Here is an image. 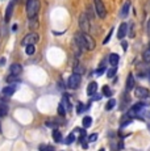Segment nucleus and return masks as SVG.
Returning a JSON list of instances; mask_svg holds the SVG:
<instances>
[{"label":"nucleus","instance_id":"1","mask_svg":"<svg viewBox=\"0 0 150 151\" xmlns=\"http://www.w3.org/2000/svg\"><path fill=\"white\" fill-rule=\"evenodd\" d=\"M40 0H28L27 1V13H28V17L29 19H33V17L37 16L40 11Z\"/></svg>","mask_w":150,"mask_h":151},{"label":"nucleus","instance_id":"2","mask_svg":"<svg viewBox=\"0 0 150 151\" xmlns=\"http://www.w3.org/2000/svg\"><path fill=\"white\" fill-rule=\"evenodd\" d=\"M94 7H95V12L100 17V19H105L107 16V9L105 5L102 0H94Z\"/></svg>","mask_w":150,"mask_h":151},{"label":"nucleus","instance_id":"3","mask_svg":"<svg viewBox=\"0 0 150 151\" xmlns=\"http://www.w3.org/2000/svg\"><path fill=\"white\" fill-rule=\"evenodd\" d=\"M80 82H82V75L76 74V72H73V75L69 78L67 86H69V88H71V89H76L78 87H79Z\"/></svg>","mask_w":150,"mask_h":151},{"label":"nucleus","instance_id":"4","mask_svg":"<svg viewBox=\"0 0 150 151\" xmlns=\"http://www.w3.org/2000/svg\"><path fill=\"white\" fill-rule=\"evenodd\" d=\"M79 28L82 32H86V33H88L90 32V19H88L87 13H82L79 16Z\"/></svg>","mask_w":150,"mask_h":151},{"label":"nucleus","instance_id":"5","mask_svg":"<svg viewBox=\"0 0 150 151\" xmlns=\"http://www.w3.org/2000/svg\"><path fill=\"white\" fill-rule=\"evenodd\" d=\"M83 40H84V47L86 50L91 51L94 50L95 47H96V42H95V40L92 38L88 33H86V32H83Z\"/></svg>","mask_w":150,"mask_h":151},{"label":"nucleus","instance_id":"6","mask_svg":"<svg viewBox=\"0 0 150 151\" xmlns=\"http://www.w3.org/2000/svg\"><path fill=\"white\" fill-rule=\"evenodd\" d=\"M40 41V36L37 33H29V34H27V36L24 37V40L21 41V43L24 46H27V45H34V43H37Z\"/></svg>","mask_w":150,"mask_h":151},{"label":"nucleus","instance_id":"7","mask_svg":"<svg viewBox=\"0 0 150 151\" xmlns=\"http://www.w3.org/2000/svg\"><path fill=\"white\" fill-rule=\"evenodd\" d=\"M134 95H136V97H138V99H148L150 92L146 88H144V87H138V88L134 89Z\"/></svg>","mask_w":150,"mask_h":151},{"label":"nucleus","instance_id":"8","mask_svg":"<svg viewBox=\"0 0 150 151\" xmlns=\"http://www.w3.org/2000/svg\"><path fill=\"white\" fill-rule=\"evenodd\" d=\"M9 72L11 75H15V76H20L22 72V66L20 63H12L9 67Z\"/></svg>","mask_w":150,"mask_h":151},{"label":"nucleus","instance_id":"9","mask_svg":"<svg viewBox=\"0 0 150 151\" xmlns=\"http://www.w3.org/2000/svg\"><path fill=\"white\" fill-rule=\"evenodd\" d=\"M126 33H128V24L126 22H121L119 27V30H117V38L123 40L126 36Z\"/></svg>","mask_w":150,"mask_h":151},{"label":"nucleus","instance_id":"10","mask_svg":"<svg viewBox=\"0 0 150 151\" xmlns=\"http://www.w3.org/2000/svg\"><path fill=\"white\" fill-rule=\"evenodd\" d=\"M131 0H126L125 3L123 4V7H121V11H120V17H123V19H125L126 16L129 14V11H131Z\"/></svg>","mask_w":150,"mask_h":151},{"label":"nucleus","instance_id":"11","mask_svg":"<svg viewBox=\"0 0 150 151\" xmlns=\"http://www.w3.org/2000/svg\"><path fill=\"white\" fill-rule=\"evenodd\" d=\"M13 9H15V3H13V1H11L9 4H8L7 9H5V16H4V20H5V22H9V20L12 19Z\"/></svg>","mask_w":150,"mask_h":151},{"label":"nucleus","instance_id":"12","mask_svg":"<svg viewBox=\"0 0 150 151\" xmlns=\"http://www.w3.org/2000/svg\"><path fill=\"white\" fill-rule=\"evenodd\" d=\"M15 92H16V86L11 84V86L5 87V88L3 89V97H11Z\"/></svg>","mask_w":150,"mask_h":151},{"label":"nucleus","instance_id":"13","mask_svg":"<svg viewBox=\"0 0 150 151\" xmlns=\"http://www.w3.org/2000/svg\"><path fill=\"white\" fill-rule=\"evenodd\" d=\"M125 88H126V91H131V89L134 88V76H133V74H132V72L128 75V78H126Z\"/></svg>","mask_w":150,"mask_h":151},{"label":"nucleus","instance_id":"14","mask_svg":"<svg viewBox=\"0 0 150 151\" xmlns=\"http://www.w3.org/2000/svg\"><path fill=\"white\" fill-rule=\"evenodd\" d=\"M97 91V83L96 82H91L90 84H88L87 87V95L88 96H94L95 93H96Z\"/></svg>","mask_w":150,"mask_h":151},{"label":"nucleus","instance_id":"15","mask_svg":"<svg viewBox=\"0 0 150 151\" xmlns=\"http://www.w3.org/2000/svg\"><path fill=\"white\" fill-rule=\"evenodd\" d=\"M119 60H120L119 54H116V53L109 54V63H111V66H115V67H117V65H119Z\"/></svg>","mask_w":150,"mask_h":151},{"label":"nucleus","instance_id":"16","mask_svg":"<svg viewBox=\"0 0 150 151\" xmlns=\"http://www.w3.org/2000/svg\"><path fill=\"white\" fill-rule=\"evenodd\" d=\"M53 138H54V141L56 142H62V133L59 132V130H57V129H54L53 130Z\"/></svg>","mask_w":150,"mask_h":151},{"label":"nucleus","instance_id":"17","mask_svg":"<svg viewBox=\"0 0 150 151\" xmlns=\"http://www.w3.org/2000/svg\"><path fill=\"white\" fill-rule=\"evenodd\" d=\"M115 105H116V100L115 99H109L108 103L105 104V110H112L115 108Z\"/></svg>","mask_w":150,"mask_h":151},{"label":"nucleus","instance_id":"18","mask_svg":"<svg viewBox=\"0 0 150 151\" xmlns=\"http://www.w3.org/2000/svg\"><path fill=\"white\" fill-rule=\"evenodd\" d=\"M25 53L27 55H33L36 53V47H34V45H27L25 46Z\"/></svg>","mask_w":150,"mask_h":151},{"label":"nucleus","instance_id":"19","mask_svg":"<svg viewBox=\"0 0 150 151\" xmlns=\"http://www.w3.org/2000/svg\"><path fill=\"white\" fill-rule=\"evenodd\" d=\"M82 124H83V127H90L92 125V118L90 116H87V117H84L82 120Z\"/></svg>","mask_w":150,"mask_h":151},{"label":"nucleus","instance_id":"20","mask_svg":"<svg viewBox=\"0 0 150 151\" xmlns=\"http://www.w3.org/2000/svg\"><path fill=\"white\" fill-rule=\"evenodd\" d=\"M8 114V106L5 104H0V117H4Z\"/></svg>","mask_w":150,"mask_h":151},{"label":"nucleus","instance_id":"21","mask_svg":"<svg viewBox=\"0 0 150 151\" xmlns=\"http://www.w3.org/2000/svg\"><path fill=\"white\" fill-rule=\"evenodd\" d=\"M142 59H144V62H145V63H150V47L148 49V50L144 51Z\"/></svg>","mask_w":150,"mask_h":151},{"label":"nucleus","instance_id":"22","mask_svg":"<svg viewBox=\"0 0 150 151\" xmlns=\"http://www.w3.org/2000/svg\"><path fill=\"white\" fill-rule=\"evenodd\" d=\"M103 95L107 96V97H111L112 96V89L109 88L108 86H104V87H103Z\"/></svg>","mask_w":150,"mask_h":151},{"label":"nucleus","instance_id":"23","mask_svg":"<svg viewBox=\"0 0 150 151\" xmlns=\"http://www.w3.org/2000/svg\"><path fill=\"white\" fill-rule=\"evenodd\" d=\"M145 106V104L144 103H137V104H134L133 106H132V112H138V110H141Z\"/></svg>","mask_w":150,"mask_h":151},{"label":"nucleus","instance_id":"24","mask_svg":"<svg viewBox=\"0 0 150 151\" xmlns=\"http://www.w3.org/2000/svg\"><path fill=\"white\" fill-rule=\"evenodd\" d=\"M116 71H117V67L112 66V68H109L108 71H107V76H108V78H113L115 74H116Z\"/></svg>","mask_w":150,"mask_h":151},{"label":"nucleus","instance_id":"25","mask_svg":"<svg viewBox=\"0 0 150 151\" xmlns=\"http://www.w3.org/2000/svg\"><path fill=\"white\" fill-rule=\"evenodd\" d=\"M58 114L62 116V117L66 114V106L63 105V103H61L59 105H58Z\"/></svg>","mask_w":150,"mask_h":151},{"label":"nucleus","instance_id":"26","mask_svg":"<svg viewBox=\"0 0 150 151\" xmlns=\"http://www.w3.org/2000/svg\"><path fill=\"white\" fill-rule=\"evenodd\" d=\"M30 21H29V28L30 29H36L37 28V25H38V21H37V19L36 17H33V19H29Z\"/></svg>","mask_w":150,"mask_h":151},{"label":"nucleus","instance_id":"27","mask_svg":"<svg viewBox=\"0 0 150 151\" xmlns=\"http://www.w3.org/2000/svg\"><path fill=\"white\" fill-rule=\"evenodd\" d=\"M74 141H75V135L73 134V133H71V134H69L67 138L65 139V143H66V145H71Z\"/></svg>","mask_w":150,"mask_h":151},{"label":"nucleus","instance_id":"28","mask_svg":"<svg viewBox=\"0 0 150 151\" xmlns=\"http://www.w3.org/2000/svg\"><path fill=\"white\" fill-rule=\"evenodd\" d=\"M112 34H113V28L109 29V32H108V34H107V37H105L104 40H103V43H104V45H105V43H108V42H109V40H111Z\"/></svg>","mask_w":150,"mask_h":151},{"label":"nucleus","instance_id":"29","mask_svg":"<svg viewBox=\"0 0 150 151\" xmlns=\"http://www.w3.org/2000/svg\"><path fill=\"white\" fill-rule=\"evenodd\" d=\"M62 103H63V105H65L66 108H67V110H70V109H71L70 101H69V96H65V97H63V101H62Z\"/></svg>","mask_w":150,"mask_h":151},{"label":"nucleus","instance_id":"30","mask_svg":"<svg viewBox=\"0 0 150 151\" xmlns=\"http://www.w3.org/2000/svg\"><path fill=\"white\" fill-rule=\"evenodd\" d=\"M74 72H76V74H80V75H82L83 72H84V68H83L80 65H76V66L74 67Z\"/></svg>","mask_w":150,"mask_h":151},{"label":"nucleus","instance_id":"31","mask_svg":"<svg viewBox=\"0 0 150 151\" xmlns=\"http://www.w3.org/2000/svg\"><path fill=\"white\" fill-rule=\"evenodd\" d=\"M83 110H86V109H84V104L79 103V104H78V106H76V113H78V114H80Z\"/></svg>","mask_w":150,"mask_h":151},{"label":"nucleus","instance_id":"32","mask_svg":"<svg viewBox=\"0 0 150 151\" xmlns=\"http://www.w3.org/2000/svg\"><path fill=\"white\" fill-rule=\"evenodd\" d=\"M97 139V134L96 133H94V134H91L90 137H88V142H95Z\"/></svg>","mask_w":150,"mask_h":151},{"label":"nucleus","instance_id":"33","mask_svg":"<svg viewBox=\"0 0 150 151\" xmlns=\"http://www.w3.org/2000/svg\"><path fill=\"white\" fill-rule=\"evenodd\" d=\"M104 71H105V67H103V66H102L100 68H97V70H96V75H99V76H100V75L104 74Z\"/></svg>","mask_w":150,"mask_h":151},{"label":"nucleus","instance_id":"34","mask_svg":"<svg viewBox=\"0 0 150 151\" xmlns=\"http://www.w3.org/2000/svg\"><path fill=\"white\" fill-rule=\"evenodd\" d=\"M40 150H51V151H53L54 147L53 146H45V145H41V146H40Z\"/></svg>","mask_w":150,"mask_h":151},{"label":"nucleus","instance_id":"35","mask_svg":"<svg viewBox=\"0 0 150 151\" xmlns=\"http://www.w3.org/2000/svg\"><path fill=\"white\" fill-rule=\"evenodd\" d=\"M121 46H123V50H124V51L128 50V42H126V41H123V43H121Z\"/></svg>","mask_w":150,"mask_h":151},{"label":"nucleus","instance_id":"36","mask_svg":"<svg viewBox=\"0 0 150 151\" xmlns=\"http://www.w3.org/2000/svg\"><path fill=\"white\" fill-rule=\"evenodd\" d=\"M46 126H50V127H57V124L56 122H53V121H48V122H46Z\"/></svg>","mask_w":150,"mask_h":151},{"label":"nucleus","instance_id":"37","mask_svg":"<svg viewBox=\"0 0 150 151\" xmlns=\"http://www.w3.org/2000/svg\"><path fill=\"white\" fill-rule=\"evenodd\" d=\"M146 32H148V34L150 36V19L148 20V22H146Z\"/></svg>","mask_w":150,"mask_h":151},{"label":"nucleus","instance_id":"38","mask_svg":"<svg viewBox=\"0 0 150 151\" xmlns=\"http://www.w3.org/2000/svg\"><path fill=\"white\" fill-rule=\"evenodd\" d=\"M5 65V58H1L0 59V66H4Z\"/></svg>","mask_w":150,"mask_h":151},{"label":"nucleus","instance_id":"39","mask_svg":"<svg viewBox=\"0 0 150 151\" xmlns=\"http://www.w3.org/2000/svg\"><path fill=\"white\" fill-rule=\"evenodd\" d=\"M100 97H102V96H100V95H94V100H100Z\"/></svg>","mask_w":150,"mask_h":151},{"label":"nucleus","instance_id":"40","mask_svg":"<svg viewBox=\"0 0 150 151\" xmlns=\"http://www.w3.org/2000/svg\"><path fill=\"white\" fill-rule=\"evenodd\" d=\"M148 78H149V82H150V71H149V74H148Z\"/></svg>","mask_w":150,"mask_h":151},{"label":"nucleus","instance_id":"41","mask_svg":"<svg viewBox=\"0 0 150 151\" xmlns=\"http://www.w3.org/2000/svg\"><path fill=\"white\" fill-rule=\"evenodd\" d=\"M0 133H1V126H0Z\"/></svg>","mask_w":150,"mask_h":151}]
</instances>
